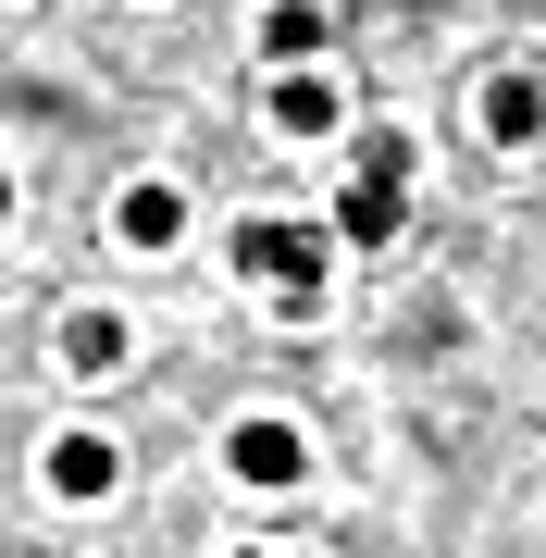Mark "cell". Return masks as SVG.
Here are the masks:
<instances>
[{
	"label": "cell",
	"instance_id": "obj_1",
	"mask_svg": "<svg viewBox=\"0 0 546 558\" xmlns=\"http://www.w3.org/2000/svg\"><path fill=\"white\" fill-rule=\"evenodd\" d=\"M324 260H336L324 223H286V211H248V223H236V274L262 286V299H286V311L324 299Z\"/></svg>",
	"mask_w": 546,
	"mask_h": 558
},
{
	"label": "cell",
	"instance_id": "obj_2",
	"mask_svg": "<svg viewBox=\"0 0 546 558\" xmlns=\"http://www.w3.org/2000/svg\"><path fill=\"white\" fill-rule=\"evenodd\" d=\"M223 472H236V484H262V497H286V484L311 472V435L262 410V422H236V435H223Z\"/></svg>",
	"mask_w": 546,
	"mask_h": 558
},
{
	"label": "cell",
	"instance_id": "obj_3",
	"mask_svg": "<svg viewBox=\"0 0 546 558\" xmlns=\"http://www.w3.org/2000/svg\"><path fill=\"white\" fill-rule=\"evenodd\" d=\"M112 484H124V447H112V435H87V422L50 435V497H62V509H100Z\"/></svg>",
	"mask_w": 546,
	"mask_h": 558
},
{
	"label": "cell",
	"instance_id": "obj_4",
	"mask_svg": "<svg viewBox=\"0 0 546 558\" xmlns=\"http://www.w3.org/2000/svg\"><path fill=\"white\" fill-rule=\"evenodd\" d=\"M398 211H410V174H373V161H361L348 199H336V236H348V248H385V236H398Z\"/></svg>",
	"mask_w": 546,
	"mask_h": 558
},
{
	"label": "cell",
	"instance_id": "obj_5",
	"mask_svg": "<svg viewBox=\"0 0 546 558\" xmlns=\"http://www.w3.org/2000/svg\"><path fill=\"white\" fill-rule=\"evenodd\" d=\"M472 124H485L497 149H534V137H546V87L522 75V62H509V75H485V100H472Z\"/></svg>",
	"mask_w": 546,
	"mask_h": 558
},
{
	"label": "cell",
	"instance_id": "obj_6",
	"mask_svg": "<svg viewBox=\"0 0 546 558\" xmlns=\"http://www.w3.org/2000/svg\"><path fill=\"white\" fill-rule=\"evenodd\" d=\"M262 112H274V137H336V112H348V100H336V87H324V75H311V62H286V75H274V100H262Z\"/></svg>",
	"mask_w": 546,
	"mask_h": 558
},
{
	"label": "cell",
	"instance_id": "obj_7",
	"mask_svg": "<svg viewBox=\"0 0 546 558\" xmlns=\"http://www.w3.org/2000/svg\"><path fill=\"white\" fill-rule=\"evenodd\" d=\"M124 360H137L124 311H75V323H62V373H124Z\"/></svg>",
	"mask_w": 546,
	"mask_h": 558
},
{
	"label": "cell",
	"instance_id": "obj_8",
	"mask_svg": "<svg viewBox=\"0 0 546 558\" xmlns=\"http://www.w3.org/2000/svg\"><path fill=\"white\" fill-rule=\"evenodd\" d=\"M112 223H124V248H174L186 236V199H174V186H124Z\"/></svg>",
	"mask_w": 546,
	"mask_h": 558
},
{
	"label": "cell",
	"instance_id": "obj_9",
	"mask_svg": "<svg viewBox=\"0 0 546 558\" xmlns=\"http://www.w3.org/2000/svg\"><path fill=\"white\" fill-rule=\"evenodd\" d=\"M324 38H336V25L311 13V0H274V13H262V50H274V62H311Z\"/></svg>",
	"mask_w": 546,
	"mask_h": 558
},
{
	"label": "cell",
	"instance_id": "obj_10",
	"mask_svg": "<svg viewBox=\"0 0 546 558\" xmlns=\"http://www.w3.org/2000/svg\"><path fill=\"white\" fill-rule=\"evenodd\" d=\"M0 223H13V174H0Z\"/></svg>",
	"mask_w": 546,
	"mask_h": 558
},
{
	"label": "cell",
	"instance_id": "obj_11",
	"mask_svg": "<svg viewBox=\"0 0 546 558\" xmlns=\"http://www.w3.org/2000/svg\"><path fill=\"white\" fill-rule=\"evenodd\" d=\"M236 558H286V546H236Z\"/></svg>",
	"mask_w": 546,
	"mask_h": 558
}]
</instances>
